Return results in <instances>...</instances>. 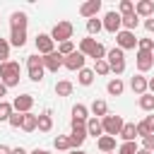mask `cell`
I'll list each match as a JSON object with an SVG mask.
<instances>
[{
  "mask_svg": "<svg viewBox=\"0 0 154 154\" xmlns=\"http://www.w3.org/2000/svg\"><path fill=\"white\" fill-rule=\"evenodd\" d=\"M67 137H70V147L72 149H79L84 144V140H87V123L72 120V135H67Z\"/></svg>",
  "mask_w": 154,
  "mask_h": 154,
  "instance_id": "obj_6",
  "label": "cell"
},
{
  "mask_svg": "<svg viewBox=\"0 0 154 154\" xmlns=\"http://www.w3.org/2000/svg\"><path fill=\"white\" fill-rule=\"evenodd\" d=\"M91 113H94V118H103V116H108V103L103 101V99H94V103H91V108H89Z\"/></svg>",
  "mask_w": 154,
  "mask_h": 154,
  "instance_id": "obj_21",
  "label": "cell"
},
{
  "mask_svg": "<svg viewBox=\"0 0 154 154\" xmlns=\"http://www.w3.org/2000/svg\"><path fill=\"white\" fill-rule=\"evenodd\" d=\"M72 51H75V43H72V41H63V43H58V53H60L63 58L70 55Z\"/></svg>",
  "mask_w": 154,
  "mask_h": 154,
  "instance_id": "obj_39",
  "label": "cell"
},
{
  "mask_svg": "<svg viewBox=\"0 0 154 154\" xmlns=\"http://www.w3.org/2000/svg\"><path fill=\"white\" fill-rule=\"evenodd\" d=\"M137 154H152V152H147V149H137Z\"/></svg>",
  "mask_w": 154,
  "mask_h": 154,
  "instance_id": "obj_50",
  "label": "cell"
},
{
  "mask_svg": "<svg viewBox=\"0 0 154 154\" xmlns=\"http://www.w3.org/2000/svg\"><path fill=\"white\" fill-rule=\"evenodd\" d=\"M26 70H29V79L31 82H41L43 79V60H41V55L38 53H34V55H29L26 58Z\"/></svg>",
  "mask_w": 154,
  "mask_h": 154,
  "instance_id": "obj_4",
  "label": "cell"
},
{
  "mask_svg": "<svg viewBox=\"0 0 154 154\" xmlns=\"http://www.w3.org/2000/svg\"><path fill=\"white\" fill-rule=\"evenodd\" d=\"M108 72H111V67L106 60H94V75H108Z\"/></svg>",
  "mask_w": 154,
  "mask_h": 154,
  "instance_id": "obj_36",
  "label": "cell"
},
{
  "mask_svg": "<svg viewBox=\"0 0 154 154\" xmlns=\"http://www.w3.org/2000/svg\"><path fill=\"white\" fill-rule=\"evenodd\" d=\"M130 89H132L137 96L147 94V77H142V75H132V79H130Z\"/></svg>",
  "mask_w": 154,
  "mask_h": 154,
  "instance_id": "obj_16",
  "label": "cell"
},
{
  "mask_svg": "<svg viewBox=\"0 0 154 154\" xmlns=\"http://www.w3.org/2000/svg\"><path fill=\"white\" fill-rule=\"evenodd\" d=\"M101 24H103V29H106V31L118 34V31H120V14H118L116 10H111V12H106V14H103V22H101Z\"/></svg>",
  "mask_w": 154,
  "mask_h": 154,
  "instance_id": "obj_10",
  "label": "cell"
},
{
  "mask_svg": "<svg viewBox=\"0 0 154 154\" xmlns=\"http://www.w3.org/2000/svg\"><path fill=\"white\" fill-rule=\"evenodd\" d=\"M106 63H108V67H111V72H116V75H123L125 72V53L116 46V48H111V51H106V58H103Z\"/></svg>",
  "mask_w": 154,
  "mask_h": 154,
  "instance_id": "obj_2",
  "label": "cell"
},
{
  "mask_svg": "<svg viewBox=\"0 0 154 154\" xmlns=\"http://www.w3.org/2000/svg\"><path fill=\"white\" fill-rule=\"evenodd\" d=\"M135 63H137V70H140V72H149V70L154 67V55L147 53V51H137Z\"/></svg>",
  "mask_w": 154,
  "mask_h": 154,
  "instance_id": "obj_13",
  "label": "cell"
},
{
  "mask_svg": "<svg viewBox=\"0 0 154 154\" xmlns=\"http://www.w3.org/2000/svg\"><path fill=\"white\" fill-rule=\"evenodd\" d=\"M135 14L149 19V17L154 14V2H152V0H140V2H135Z\"/></svg>",
  "mask_w": 154,
  "mask_h": 154,
  "instance_id": "obj_15",
  "label": "cell"
},
{
  "mask_svg": "<svg viewBox=\"0 0 154 154\" xmlns=\"http://www.w3.org/2000/svg\"><path fill=\"white\" fill-rule=\"evenodd\" d=\"M152 55H154V51H152Z\"/></svg>",
  "mask_w": 154,
  "mask_h": 154,
  "instance_id": "obj_52",
  "label": "cell"
},
{
  "mask_svg": "<svg viewBox=\"0 0 154 154\" xmlns=\"http://www.w3.org/2000/svg\"><path fill=\"white\" fill-rule=\"evenodd\" d=\"M106 91H108L111 96H120V94L125 91V84H123V79H120V77H116V79H111V82L106 84Z\"/></svg>",
  "mask_w": 154,
  "mask_h": 154,
  "instance_id": "obj_24",
  "label": "cell"
},
{
  "mask_svg": "<svg viewBox=\"0 0 154 154\" xmlns=\"http://www.w3.org/2000/svg\"><path fill=\"white\" fill-rule=\"evenodd\" d=\"M137 103H140V108H142V111H154V94H149V91H147V94H142Z\"/></svg>",
  "mask_w": 154,
  "mask_h": 154,
  "instance_id": "obj_31",
  "label": "cell"
},
{
  "mask_svg": "<svg viewBox=\"0 0 154 154\" xmlns=\"http://www.w3.org/2000/svg\"><path fill=\"white\" fill-rule=\"evenodd\" d=\"M99 10H101V0H87V2L79 7V14L87 17V19H91V17L99 14Z\"/></svg>",
  "mask_w": 154,
  "mask_h": 154,
  "instance_id": "obj_14",
  "label": "cell"
},
{
  "mask_svg": "<svg viewBox=\"0 0 154 154\" xmlns=\"http://www.w3.org/2000/svg\"><path fill=\"white\" fill-rule=\"evenodd\" d=\"M137 51L152 53V51H154V38H137Z\"/></svg>",
  "mask_w": 154,
  "mask_h": 154,
  "instance_id": "obj_37",
  "label": "cell"
},
{
  "mask_svg": "<svg viewBox=\"0 0 154 154\" xmlns=\"http://www.w3.org/2000/svg\"><path fill=\"white\" fill-rule=\"evenodd\" d=\"M22 120H24V113H12L7 123H10L12 128H22Z\"/></svg>",
  "mask_w": 154,
  "mask_h": 154,
  "instance_id": "obj_40",
  "label": "cell"
},
{
  "mask_svg": "<svg viewBox=\"0 0 154 154\" xmlns=\"http://www.w3.org/2000/svg\"><path fill=\"white\" fill-rule=\"evenodd\" d=\"M53 46H55V41L51 38V34H38V36H36V51H38L41 55L53 53V51H55Z\"/></svg>",
  "mask_w": 154,
  "mask_h": 154,
  "instance_id": "obj_12",
  "label": "cell"
},
{
  "mask_svg": "<svg viewBox=\"0 0 154 154\" xmlns=\"http://www.w3.org/2000/svg\"><path fill=\"white\" fill-rule=\"evenodd\" d=\"M144 26H147V31H154V17L144 19Z\"/></svg>",
  "mask_w": 154,
  "mask_h": 154,
  "instance_id": "obj_43",
  "label": "cell"
},
{
  "mask_svg": "<svg viewBox=\"0 0 154 154\" xmlns=\"http://www.w3.org/2000/svg\"><path fill=\"white\" fill-rule=\"evenodd\" d=\"M142 123H144V128H147V132H149V135H154V116H147V118H144Z\"/></svg>",
  "mask_w": 154,
  "mask_h": 154,
  "instance_id": "obj_42",
  "label": "cell"
},
{
  "mask_svg": "<svg viewBox=\"0 0 154 154\" xmlns=\"http://www.w3.org/2000/svg\"><path fill=\"white\" fill-rule=\"evenodd\" d=\"M116 43H118V48H120V51H130V48H137V38H135V31H125V29H120V31L116 34Z\"/></svg>",
  "mask_w": 154,
  "mask_h": 154,
  "instance_id": "obj_7",
  "label": "cell"
},
{
  "mask_svg": "<svg viewBox=\"0 0 154 154\" xmlns=\"http://www.w3.org/2000/svg\"><path fill=\"white\" fill-rule=\"evenodd\" d=\"M26 24H29L26 12H12L10 14V26L12 29H26Z\"/></svg>",
  "mask_w": 154,
  "mask_h": 154,
  "instance_id": "obj_17",
  "label": "cell"
},
{
  "mask_svg": "<svg viewBox=\"0 0 154 154\" xmlns=\"http://www.w3.org/2000/svg\"><path fill=\"white\" fill-rule=\"evenodd\" d=\"M7 60H10V41L0 38V63H7Z\"/></svg>",
  "mask_w": 154,
  "mask_h": 154,
  "instance_id": "obj_35",
  "label": "cell"
},
{
  "mask_svg": "<svg viewBox=\"0 0 154 154\" xmlns=\"http://www.w3.org/2000/svg\"><path fill=\"white\" fill-rule=\"evenodd\" d=\"M12 154H26V149H24V147H14V149H12Z\"/></svg>",
  "mask_w": 154,
  "mask_h": 154,
  "instance_id": "obj_47",
  "label": "cell"
},
{
  "mask_svg": "<svg viewBox=\"0 0 154 154\" xmlns=\"http://www.w3.org/2000/svg\"><path fill=\"white\" fill-rule=\"evenodd\" d=\"M137 142H123L120 144V149H118V154H137Z\"/></svg>",
  "mask_w": 154,
  "mask_h": 154,
  "instance_id": "obj_38",
  "label": "cell"
},
{
  "mask_svg": "<svg viewBox=\"0 0 154 154\" xmlns=\"http://www.w3.org/2000/svg\"><path fill=\"white\" fill-rule=\"evenodd\" d=\"M31 106H34V96L31 94H22L12 101V108L14 113H31Z\"/></svg>",
  "mask_w": 154,
  "mask_h": 154,
  "instance_id": "obj_11",
  "label": "cell"
},
{
  "mask_svg": "<svg viewBox=\"0 0 154 154\" xmlns=\"http://www.w3.org/2000/svg\"><path fill=\"white\" fill-rule=\"evenodd\" d=\"M137 24H140V17L132 12V14H125V17H120V29H125V31H135L137 29Z\"/></svg>",
  "mask_w": 154,
  "mask_h": 154,
  "instance_id": "obj_23",
  "label": "cell"
},
{
  "mask_svg": "<svg viewBox=\"0 0 154 154\" xmlns=\"http://www.w3.org/2000/svg\"><path fill=\"white\" fill-rule=\"evenodd\" d=\"M12 113H14L12 103H10V101H0V120H10Z\"/></svg>",
  "mask_w": 154,
  "mask_h": 154,
  "instance_id": "obj_34",
  "label": "cell"
},
{
  "mask_svg": "<svg viewBox=\"0 0 154 154\" xmlns=\"http://www.w3.org/2000/svg\"><path fill=\"white\" fill-rule=\"evenodd\" d=\"M2 96H7V87L0 82V101H2Z\"/></svg>",
  "mask_w": 154,
  "mask_h": 154,
  "instance_id": "obj_46",
  "label": "cell"
},
{
  "mask_svg": "<svg viewBox=\"0 0 154 154\" xmlns=\"http://www.w3.org/2000/svg\"><path fill=\"white\" fill-rule=\"evenodd\" d=\"M103 29V24H101V19H96V17H91V19H87V34L89 36H94V34H99Z\"/></svg>",
  "mask_w": 154,
  "mask_h": 154,
  "instance_id": "obj_32",
  "label": "cell"
},
{
  "mask_svg": "<svg viewBox=\"0 0 154 154\" xmlns=\"http://www.w3.org/2000/svg\"><path fill=\"white\" fill-rule=\"evenodd\" d=\"M70 154H87V152H82V149H70Z\"/></svg>",
  "mask_w": 154,
  "mask_h": 154,
  "instance_id": "obj_49",
  "label": "cell"
},
{
  "mask_svg": "<svg viewBox=\"0 0 154 154\" xmlns=\"http://www.w3.org/2000/svg\"><path fill=\"white\" fill-rule=\"evenodd\" d=\"M72 89H75V84H72L70 79H60V82H55V94H58V96H70Z\"/></svg>",
  "mask_w": 154,
  "mask_h": 154,
  "instance_id": "obj_26",
  "label": "cell"
},
{
  "mask_svg": "<svg viewBox=\"0 0 154 154\" xmlns=\"http://www.w3.org/2000/svg\"><path fill=\"white\" fill-rule=\"evenodd\" d=\"M22 130H24V132H34V130H36V116H34V113H24Z\"/></svg>",
  "mask_w": 154,
  "mask_h": 154,
  "instance_id": "obj_29",
  "label": "cell"
},
{
  "mask_svg": "<svg viewBox=\"0 0 154 154\" xmlns=\"http://www.w3.org/2000/svg\"><path fill=\"white\" fill-rule=\"evenodd\" d=\"M72 120L87 123V120H89V108H87L84 103H75V106H72Z\"/></svg>",
  "mask_w": 154,
  "mask_h": 154,
  "instance_id": "obj_22",
  "label": "cell"
},
{
  "mask_svg": "<svg viewBox=\"0 0 154 154\" xmlns=\"http://www.w3.org/2000/svg\"><path fill=\"white\" fill-rule=\"evenodd\" d=\"M120 137H123V142H135V140H137V128H135V123H125L123 130H120Z\"/></svg>",
  "mask_w": 154,
  "mask_h": 154,
  "instance_id": "obj_25",
  "label": "cell"
},
{
  "mask_svg": "<svg viewBox=\"0 0 154 154\" xmlns=\"http://www.w3.org/2000/svg\"><path fill=\"white\" fill-rule=\"evenodd\" d=\"M0 154H12V149L7 144H0Z\"/></svg>",
  "mask_w": 154,
  "mask_h": 154,
  "instance_id": "obj_45",
  "label": "cell"
},
{
  "mask_svg": "<svg viewBox=\"0 0 154 154\" xmlns=\"http://www.w3.org/2000/svg\"><path fill=\"white\" fill-rule=\"evenodd\" d=\"M147 91H149V94H154V77H152V79H147Z\"/></svg>",
  "mask_w": 154,
  "mask_h": 154,
  "instance_id": "obj_44",
  "label": "cell"
},
{
  "mask_svg": "<svg viewBox=\"0 0 154 154\" xmlns=\"http://www.w3.org/2000/svg\"><path fill=\"white\" fill-rule=\"evenodd\" d=\"M53 147L55 149H60V152H70L72 147H70V137L67 135H58L55 140H53Z\"/></svg>",
  "mask_w": 154,
  "mask_h": 154,
  "instance_id": "obj_30",
  "label": "cell"
},
{
  "mask_svg": "<svg viewBox=\"0 0 154 154\" xmlns=\"http://www.w3.org/2000/svg\"><path fill=\"white\" fill-rule=\"evenodd\" d=\"M77 82H79L82 87H89V84L94 82V70H87V67H82V70L77 72Z\"/></svg>",
  "mask_w": 154,
  "mask_h": 154,
  "instance_id": "obj_28",
  "label": "cell"
},
{
  "mask_svg": "<svg viewBox=\"0 0 154 154\" xmlns=\"http://www.w3.org/2000/svg\"><path fill=\"white\" fill-rule=\"evenodd\" d=\"M19 72H22L19 63H14V60L0 63V82L5 87H17L19 84Z\"/></svg>",
  "mask_w": 154,
  "mask_h": 154,
  "instance_id": "obj_1",
  "label": "cell"
},
{
  "mask_svg": "<svg viewBox=\"0 0 154 154\" xmlns=\"http://www.w3.org/2000/svg\"><path fill=\"white\" fill-rule=\"evenodd\" d=\"M41 60H43V70H48V72H58L60 67H63V55L58 53V51H53V53H48V55H41Z\"/></svg>",
  "mask_w": 154,
  "mask_h": 154,
  "instance_id": "obj_8",
  "label": "cell"
},
{
  "mask_svg": "<svg viewBox=\"0 0 154 154\" xmlns=\"http://www.w3.org/2000/svg\"><path fill=\"white\" fill-rule=\"evenodd\" d=\"M36 128H38L41 132H51V128H53V118H51V111H43L41 116H36Z\"/></svg>",
  "mask_w": 154,
  "mask_h": 154,
  "instance_id": "obj_18",
  "label": "cell"
},
{
  "mask_svg": "<svg viewBox=\"0 0 154 154\" xmlns=\"http://www.w3.org/2000/svg\"><path fill=\"white\" fill-rule=\"evenodd\" d=\"M84 55L79 53V51H72L70 55H65V60H63V67H67V70H72V72H79L82 67H84Z\"/></svg>",
  "mask_w": 154,
  "mask_h": 154,
  "instance_id": "obj_9",
  "label": "cell"
},
{
  "mask_svg": "<svg viewBox=\"0 0 154 154\" xmlns=\"http://www.w3.org/2000/svg\"><path fill=\"white\" fill-rule=\"evenodd\" d=\"M24 43H26V29H12L10 31V46L22 48Z\"/></svg>",
  "mask_w": 154,
  "mask_h": 154,
  "instance_id": "obj_20",
  "label": "cell"
},
{
  "mask_svg": "<svg viewBox=\"0 0 154 154\" xmlns=\"http://www.w3.org/2000/svg\"><path fill=\"white\" fill-rule=\"evenodd\" d=\"M31 154H51V152H46V149H38V147H36V149H34Z\"/></svg>",
  "mask_w": 154,
  "mask_h": 154,
  "instance_id": "obj_48",
  "label": "cell"
},
{
  "mask_svg": "<svg viewBox=\"0 0 154 154\" xmlns=\"http://www.w3.org/2000/svg\"><path fill=\"white\" fill-rule=\"evenodd\" d=\"M72 34H75V26L72 22H58L53 29H51V38L63 43V41H72Z\"/></svg>",
  "mask_w": 154,
  "mask_h": 154,
  "instance_id": "obj_3",
  "label": "cell"
},
{
  "mask_svg": "<svg viewBox=\"0 0 154 154\" xmlns=\"http://www.w3.org/2000/svg\"><path fill=\"white\" fill-rule=\"evenodd\" d=\"M101 132H103L101 120H99V118H89V120H87V135H91V137H101Z\"/></svg>",
  "mask_w": 154,
  "mask_h": 154,
  "instance_id": "obj_27",
  "label": "cell"
},
{
  "mask_svg": "<svg viewBox=\"0 0 154 154\" xmlns=\"http://www.w3.org/2000/svg\"><path fill=\"white\" fill-rule=\"evenodd\" d=\"M132 12H135V2H132V0H120V5H118V14L125 17V14H132Z\"/></svg>",
  "mask_w": 154,
  "mask_h": 154,
  "instance_id": "obj_33",
  "label": "cell"
},
{
  "mask_svg": "<svg viewBox=\"0 0 154 154\" xmlns=\"http://www.w3.org/2000/svg\"><path fill=\"white\" fill-rule=\"evenodd\" d=\"M142 149H147V152H152L154 154V135H147V137H142Z\"/></svg>",
  "mask_w": 154,
  "mask_h": 154,
  "instance_id": "obj_41",
  "label": "cell"
},
{
  "mask_svg": "<svg viewBox=\"0 0 154 154\" xmlns=\"http://www.w3.org/2000/svg\"><path fill=\"white\" fill-rule=\"evenodd\" d=\"M108 154H113V152H108Z\"/></svg>",
  "mask_w": 154,
  "mask_h": 154,
  "instance_id": "obj_51",
  "label": "cell"
},
{
  "mask_svg": "<svg viewBox=\"0 0 154 154\" xmlns=\"http://www.w3.org/2000/svg\"><path fill=\"white\" fill-rule=\"evenodd\" d=\"M123 118L120 116H103L101 118V128H103V132L106 135H111V137H116V135H120V130H123Z\"/></svg>",
  "mask_w": 154,
  "mask_h": 154,
  "instance_id": "obj_5",
  "label": "cell"
},
{
  "mask_svg": "<svg viewBox=\"0 0 154 154\" xmlns=\"http://www.w3.org/2000/svg\"><path fill=\"white\" fill-rule=\"evenodd\" d=\"M96 147H99L103 154H108V152H116V137H111V135H101V137L96 140Z\"/></svg>",
  "mask_w": 154,
  "mask_h": 154,
  "instance_id": "obj_19",
  "label": "cell"
}]
</instances>
